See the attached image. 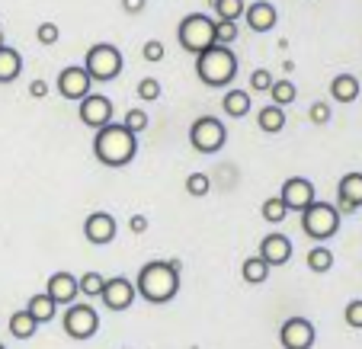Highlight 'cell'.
Here are the masks:
<instances>
[{
  "instance_id": "6da1fadb",
  "label": "cell",
  "mask_w": 362,
  "mask_h": 349,
  "mask_svg": "<svg viewBox=\"0 0 362 349\" xmlns=\"http://www.w3.org/2000/svg\"><path fill=\"white\" fill-rule=\"evenodd\" d=\"M180 260H151L138 269L135 276V292L148 304H167L180 295Z\"/></svg>"
},
{
  "instance_id": "7a4b0ae2",
  "label": "cell",
  "mask_w": 362,
  "mask_h": 349,
  "mask_svg": "<svg viewBox=\"0 0 362 349\" xmlns=\"http://www.w3.org/2000/svg\"><path fill=\"white\" fill-rule=\"evenodd\" d=\"M138 154V135L129 131L122 122H110L96 129L93 135V158L100 160L103 167H125L132 164Z\"/></svg>"
},
{
  "instance_id": "3957f363",
  "label": "cell",
  "mask_w": 362,
  "mask_h": 349,
  "mask_svg": "<svg viewBox=\"0 0 362 349\" xmlns=\"http://www.w3.org/2000/svg\"><path fill=\"white\" fill-rule=\"evenodd\" d=\"M196 74L205 87H231L238 77V55L228 45H209L196 55Z\"/></svg>"
},
{
  "instance_id": "277c9868",
  "label": "cell",
  "mask_w": 362,
  "mask_h": 349,
  "mask_svg": "<svg viewBox=\"0 0 362 349\" xmlns=\"http://www.w3.org/2000/svg\"><path fill=\"white\" fill-rule=\"evenodd\" d=\"M301 231L308 234L311 240H330L337 231H340V212H337V206H330V202H311V206L301 212Z\"/></svg>"
},
{
  "instance_id": "5b68a950",
  "label": "cell",
  "mask_w": 362,
  "mask_h": 349,
  "mask_svg": "<svg viewBox=\"0 0 362 349\" xmlns=\"http://www.w3.org/2000/svg\"><path fill=\"white\" fill-rule=\"evenodd\" d=\"M177 42L183 45V52L199 55L202 48L215 45V20L209 13H189L180 20L177 29Z\"/></svg>"
},
{
  "instance_id": "8992f818",
  "label": "cell",
  "mask_w": 362,
  "mask_h": 349,
  "mask_svg": "<svg viewBox=\"0 0 362 349\" xmlns=\"http://www.w3.org/2000/svg\"><path fill=\"white\" fill-rule=\"evenodd\" d=\"M83 68H87L90 81L110 83V81H116V77L122 74V52H119L112 42H96V45L87 52Z\"/></svg>"
},
{
  "instance_id": "52a82bcc",
  "label": "cell",
  "mask_w": 362,
  "mask_h": 349,
  "mask_svg": "<svg viewBox=\"0 0 362 349\" xmlns=\"http://www.w3.org/2000/svg\"><path fill=\"white\" fill-rule=\"evenodd\" d=\"M228 141V129L221 119L215 116H199L196 122L189 125V144L192 151L199 154H218Z\"/></svg>"
},
{
  "instance_id": "ba28073f",
  "label": "cell",
  "mask_w": 362,
  "mask_h": 349,
  "mask_svg": "<svg viewBox=\"0 0 362 349\" xmlns=\"http://www.w3.org/2000/svg\"><path fill=\"white\" fill-rule=\"evenodd\" d=\"M62 327L71 340H93L96 330H100V314H96L93 304H68Z\"/></svg>"
},
{
  "instance_id": "9c48e42d",
  "label": "cell",
  "mask_w": 362,
  "mask_h": 349,
  "mask_svg": "<svg viewBox=\"0 0 362 349\" xmlns=\"http://www.w3.org/2000/svg\"><path fill=\"white\" fill-rule=\"evenodd\" d=\"M279 343L282 349H311L317 343V330L308 317H288L279 327Z\"/></svg>"
},
{
  "instance_id": "30bf717a",
  "label": "cell",
  "mask_w": 362,
  "mask_h": 349,
  "mask_svg": "<svg viewBox=\"0 0 362 349\" xmlns=\"http://www.w3.org/2000/svg\"><path fill=\"white\" fill-rule=\"evenodd\" d=\"M103 304L110 311H129L132 304H135L138 292H135V282L125 279V276H112V279H106V285H103Z\"/></svg>"
},
{
  "instance_id": "8fae6325",
  "label": "cell",
  "mask_w": 362,
  "mask_h": 349,
  "mask_svg": "<svg viewBox=\"0 0 362 349\" xmlns=\"http://www.w3.org/2000/svg\"><path fill=\"white\" fill-rule=\"evenodd\" d=\"M58 93L64 96V100H77L81 103L83 96L90 93V87H93V81H90V74H87V68L83 64H68V68L58 74Z\"/></svg>"
},
{
  "instance_id": "7c38bea8",
  "label": "cell",
  "mask_w": 362,
  "mask_h": 349,
  "mask_svg": "<svg viewBox=\"0 0 362 349\" xmlns=\"http://www.w3.org/2000/svg\"><path fill=\"white\" fill-rule=\"evenodd\" d=\"M81 122L90 125V129H103V125H110L112 122V100L110 96H103V93H87L81 100Z\"/></svg>"
},
{
  "instance_id": "4fadbf2b",
  "label": "cell",
  "mask_w": 362,
  "mask_h": 349,
  "mask_svg": "<svg viewBox=\"0 0 362 349\" xmlns=\"http://www.w3.org/2000/svg\"><path fill=\"white\" fill-rule=\"evenodd\" d=\"M279 199L286 202L288 212H305L315 202V183L305 177H288L279 189Z\"/></svg>"
},
{
  "instance_id": "5bb4252c",
  "label": "cell",
  "mask_w": 362,
  "mask_h": 349,
  "mask_svg": "<svg viewBox=\"0 0 362 349\" xmlns=\"http://www.w3.org/2000/svg\"><path fill=\"white\" fill-rule=\"evenodd\" d=\"M116 234H119V227H116V218H112L110 212H93L83 218V237H87L90 244L106 247L116 240Z\"/></svg>"
},
{
  "instance_id": "9a60e30c",
  "label": "cell",
  "mask_w": 362,
  "mask_h": 349,
  "mask_svg": "<svg viewBox=\"0 0 362 349\" xmlns=\"http://www.w3.org/2000/svg\"><path fill=\"white\" fill-rule=\"evenodd\" d=\"M45 295L58 304V308H62V304H74L77 295H81V288H77V276L68 273V269H62V273H52V276H48Z\"/></svg>"
},
{
  "instance_id": "2e32d148",
  "label": "cell",
  "mask_w": 362,
  "mask_h": 349,
  "mask_svg": "<svg viewBox=\"0 0 362 349\" xmlns=\"http://www.w3.org/2000/svg\"><path fill=\"white\" fill-rule=\"evenodd\" d=\"M260 256L267 260L269 269H273V266H286V263L292 260V240H288L286 234H279V231L267 234V237L260 240Z\"/></svg>"
},
{
  "instance_id": "e0dca14e",
  "label": "cell",
  "mask_w": 362,
  "mask_h": 349,
  "mask_svg": "<svg viewBox=\"0 0 362 349\" xmlns=\"http://www.w3.org/2000/svg\"><path fill=\"white\" fill-rule=\"evenodd\" d=\"M337 199H340V212H346V215L362 208V173L359 170L340 177V183H337Z\"/></svg>"
},
{
  "instance_id": "ac0fdd59",
  "label": "cell",
  "mask_w": 362,
  "mask_h": 349,
  "mask_svg": "<svg viewBox=\"0 0 362 349\" xmlns=\"http://www.w3.org/2000/svg\"><path fill=\"white\" fill-rule=\"evenodd\" d=\"M244 20L253 32H269L276 26V7L269 0H257V4H247Z\"/></svg>"
},
{
  "instance_id": "d6986e66",
  "label": "cell",
  "mask_w": 362,
  "mask_h": 349,
  "mask_svg": "<svg viewBox=\"0 0 362 349\" xmlns=\"http://www.w3.org/2000/svg\"><path fill=\"white\" fill-rule=\"evenodd\" d=\"M359 77L356 74H337L330 81V96H334L337 103H356L359 100Z\"/></svg>"
},
{
  "instance_id": "ffe728a7",
  "label": "cell",
  "mask_w": 362,
  "mask_h": 349,
  "mask_svg": "<svg viewBox=\"0 0 362 349\" xmlns=\"http://www.w3.org/2000/svg\"><path fill=\"white\" fill-rule=\"evenodd\" d=\"M23 74V55L10 45H0V83H13Z\"/></svg>"
},
{
  "instance_id": "44dd1931",
  "label": "cell",
  "mask_w": 362,
  "mask_h": 349,
  "mask_svg": "<svg viewBox=\"0 0 362 349\" xmlns=\"http://www.w3.org/2000/svg\"><path fill=\"white\" fill-rule=\"evenodd\" d=\"M250 93L247 90H228L225 96H221V110H225V116H231V119H244L247 112H250Z\"/></svg>"
},
{
  "instance_id": "7402d4cb",
  "label": "cell",
  "mask_w": 362,
  "mask_h": 349,
  "mask_svg": "<svg viewBox=\"0 0 362 349\" xmlns=\"http://www.w3.org/2000/svg\"><path fill=\"white\" fill-rule=\"evenodd\" d=\"M26 314L33 317L35 324H48V321H55V314H58V304L48 298L45 292H39V295H33L29 298V304H26Z\"/></svg>"
},
{
  "instance_id": "603a6c76",
  "label": "cell",
  "mask_w": 362,
  "mask_h": 349,
  "mask_svg": "<svg viewBox=\"0 0 362 349\" xmlns=\"http://www.w3.org/2000/svg\"><path fill=\"white\" fill-rule=\"evenodd\" d=\"M240 276H244L247 285H263V282L269 279V266H267V260H263L260 254L247 256L244 266H240Z\"/></svg>"
},
{
  "instance_id": "cb8c5ba5",
  "label": "cell",
  "mask_w": 362,
  "mask_h": 349,
  "mask_svg": "<svg viewBox=\"0 0 362 349\" xmlns=\"http://www.w3.org/2000/svg\"><path fill=\"white\" fill-rule=\"evenodd\" d=\"M257 125H260V131H267V135H279L282 129H286V110H279V106H263L260 116H257Z\"/></svg>"
},
{
  "instance_id": "d4e9b609",
  "label": "cell",
  "mask_w": 362,
  "mask_h": 349,
  "mask_svg": "<svg viewBox=\"0 0 362 349\" xmlns=\"http://www.w3.org/2000/svg\"><path fill=\"white\" fill-rule=\"evenodd\" d=\"M295 96H298V87H295L292 81H273V87H269V100H273V106H279V110H286V106L295 103Z\"/></svg>"
},
{
  "instance_id": "484cf974",
  "label": "cell",
  "mask_w": 362,
  "mask_h": 349,
  "mask_svg": "<svg viewBox=\"0 0 362 349\" xmlns=\"http://www.w3.org/2000/svg\"><path fill=\"white\" fill-rule=\"evenodd\" d=\"M35 330H39V324L26 314V308L16 311V314H10V333H13L16 340H33Z\"/></svg>"
},
{
  "instance_id": "4316f807",
  "label": "cell",
  "mask_w": 362,
  "mask_h": 349,
  "mask_svg": "<svg viewBox=\"0 0 362 349\" xmlns=\"http://www.w3.org/2000/svg\"><path fill=\"white\" fill-rule=\"evenodd\" d=\"M103 285H106V276L96 273V269H90V273L77 276V288H81L83 298H100V295H103Z\"/></svg>"
},
{
  "instance_id": "83f0119b",
  "label": "cell",
  "mask_w": 362,
  "mask_h": 349,
  "mask_svg": "<svg viewBox=\"0 0 362 349\" xmlns=\"http://www.w3.org/2000/svg\"><path fill=\"white\" fill-rule=\"evenodd\" d=\"M308 269L311 273H330L334 269V250L330 247H315L311 254H308Z\"/></svg>"
},
{
  "instance_id": "f1b7e54d",
  "label": "cell",
  "mask_w": 362,
  "mask_h": 349,
  "mask_svg": "<svg viewBox=\"0 0 362 349\" xmlns=\"http://www.w3.org/2000/svg\"><path fill=\"white\" fill-rule=\"evenodd\" d=\"M244 10H247L244 0H215V16L221 23H238L244 16Z\"/></svg>"
},
{
  "instance_id": "f546056e",
  "label": "cell",
  "mask_w": 362,
  "mask_h": 349,
  "mask_svg": "<svg viewBox=\"0 0 362 349\" xmlns=\"http://www.w3.org/2000/svg\"><path fill=\"white\" fill-rule=\"evenodd\" d=\"M260 215H263V221H267V225H279V221H286L288 208H286V202H282L279 196H269L267 202L260 206Z\"/></svg>"
},
{
  "instance_id": "4dcf8cb0",
  "label": "cell",
  "mask_w": 362,
  "mask_h": 349,
  "mask_svg": "<svg viewBox=\"0 0 362 349\" xmlns=\"http://www.w3.org/2000/svg\"><path fill=\"white\" fill-rule=\"evenodd\" d=\"M209 189H212V179H209V173H189V177H186V192H189L192 199L209 196Z\"/></svg>"
},
{
  "instance_id": "1f68e13d",
  "label": "cell",
  "mask_w": 362,
  "mask_h": 349,
  "mask_svg": "<svg viewBox=\"0 0 362 349\" xmlns=\"http://www.w3.org/2000/svg\"><path fill=\"white\" fill-rule=\"evenodd\" d=\"M138 100H144V103H158L160 100L158 77H141V81H138Z\"/></svg>"
},
{
  "instance_id": "d6a6232c",
  "label": "cell",
  "mask_w": 362,
  "mask_h": 349,
  "mask_svg": "<svg viewBox=\"0 0 362 349\" xmlns=\"http://www.w3.org/2000/svg\"><path fill=\"white\" fill-rule=\"evenodd\" d=\"M122 125L129 131H135V135H141V131L148 129V112L144 110H129L125 112V119H122Z\"/></svg>"
},
{
  "instance_id": "836d02e7",
  "label": "cell",
  "mask_w": 362,
  "mask_h": 349,
  "mask_svg": "<svg viewBox=\"0 0 362 349\" xmlns=\"http://www.w3.org/2000/svg\"><path fill=\"white\" fill-rule=\"evenodd\" d=\"M215 42L218 45H231V42H238V23H215Z\"/></svg>"
},
{
  "instance_id": "e575fe53",
  "label": "cell",
  "mask_w": 362,
  "mask_h": 349,
  "mask_svg": "<svg viewBox=\"0 0 362 349\" xmlns=\"http://www.w3.org/2000/svg\"><path fill=\"white\" fill-rule=\"evenodd\" d=\"M273 81L276 77L269 74V71H263V68H257L250 74V90L253 93H269V87H273Z\"/></svg>"
},
{
  "instance_id": "d590c367",
  "label": "cell",
  "mask_w": 362,
  "mask_h": 349,
  "mask_svg": "<svg viewBox=\"0 0 362 349\" xmlns=\"http://www.w3.org/2000/svg\"><path fill=\"white\" fill-rule=\"evenodd\" d=\"M35 39H39V45H55V42L62 39V29H58L55 23H39V29H35Z\"/></svg>"
},
{
  "instance_id": "8d00e7d4",
  "label": "cell",
  "mask_w": 362,
  "mask_h": 349,
  "mask_svg": "<svg viewBox=\"0 0 362 349\" xmlns=\"http://www.w3.org/2000/svg\"><path fill=\"white\" fill-rule=\"evenodd\" d=\"M343 321H346V327L362 330V298H353V302L346 304V311H343Z\"/></svg>"
},
{
  "instance_id": "74e56055",
  "label": "cell",
  "mask_w": 362,
  "mask_h": 349,
  "mask_svg": "<svg viewBox=\"0 0 362 349\" xmlns=\"http://www.w3.org/2000/svg\"><path fill=\"white\" fill-rule=\"evenodd\" d=\"M308 119H311V125H327L330 122V103H324V100L311 103V110H308Z\"/></svg>"
},
{
  "instance_id": "f35d334b",
  "label": "cell",
  "mask_w": 362,
  "mask_h": 349,
  "mask_svg": "<svg viewBox=\"0 0 362 349\" xmlns=\"http://www.w3.org/2000/svg\"><path fill=\"white\" fill-rule=\"evenodd\" d=\"M144 61H164V42L158 39L144 42Z\"/></svg>"
},
{
  "instance_id": "ab89813d",
  "label": "cell",
  "mask_w": 362,
  "mask_h": 349,
  "mask_svg": "<svg viewBox=\"0 0 362 349\" xmlns=\"http://www.w3.org/2000/svg\"><path fill=\"white\" fill-rule=\"evenodd\" d=\"M48 90H52V87H48L45 81H33V83H29V96H33V100H45Z\"/></svg>"
},
{
  "instance_id": "60d3db41",
  "label": "cell",
  "mask_w": 362,
  "mask_h": 349,
  "mask_svg": "<svg viewBox=\"0 0 362 349\" xmlns=\"http://www.w3.org/2000/svg\"><path fill=\"white\" fill-rule=\"evenodd\" d=\"M144 7H148V0H122V10L125 13H132V16L144 13Z\"/></svg>"
},
{
  "instance_id": "b9f144b4",
  "label": "cell",
  "mask_w": 362,
  "mask_h": 349,
  "mask_svg": "<svg viewBox=\"0 0 362 349\" xmlns=\"http://www.w3.org/2000/svg\"><path fill=\"white\" fill-rule=\"evenodd\" d=\"M129 227H132V234H144L148 231V215H132Z\"/></svg>"
},
{
  "instance_id": "7bdbcfd3",
  "label": "cell",
  "mask_w": 362,
  "mask_h": 349,
  "mask_svg": "<svg viewBox=\"0 0 362 349\" xmlns=\"http://www.w3.org/2000/svg\"><path fill=\"white\" fill-rule=\"evenodd\" d=\"M0 45H4V35H0Z\"/></svg>"
},
{
  "instance_id": "ee69618b",
  "label": "cell",
  "mask_w": 362,
  "mask_h": 349,
  "mask_svg": "<svg viewBox=\"0 0 362 349\" xmlns=\"http://www.w3.org/2000/svg\"><path fill=\"white\" fill-rule=\"evenodd\" d=\"M0 349H7V346H4V343H0Z\"/></svg>"
},
{
  "instance_id": "f6af8a7d",
  "label": "cell",
  "mask_w": 362,
  "mask_h": 349,
  "mask_svg": "<svg viewBox=\"0 0 362 349\" xmlns=\"http://www.w3.org/2000/svg\"><path fill=\"white\" fill-rule=\"evenodd\" d=\"M125 349H132V346H125Z\"/></svg>"
}]
</instances>
